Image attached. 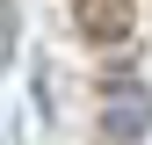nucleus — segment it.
<instances>
[{"label": "nucleus", "mask_w": 152, "mask_h": 145, "mask_svg": "<svg viewBox=\"0 0 152 145\" xmlns=\"http://www.w3.org/2000/svg\"><path fill=\"white\" fill-rule=\"evenodd\" d=\"M72 29L87 44H123L138 29V0H72Z\"/></svg>", "instance_id": "nucleus-1"}, {"label": "nucleus", "mask_w": 152, "mask_h": 145, "mask_svg": "<svg viewBox=\"0 0 152 145\" xmlns=\"http://www.w3.org/2000/svg\"><path fill=\"white\" fill-rule=\"evenodd\" d=\"M145 131H152V94L145 87H116L109 109H102V138L109 145H145Z\"/></svg>", "instance_id": "nucleus-2"}, {"label": "nucleus", "mask_w": 152, "mask_h": 145, "mask_svg": "<svg viewBox=\"0 0 152 145\" xmlns=\"http://www.w3.org/2000/svg\"><path fill=\"white\" fill-rule=\"evenodd\" d=\"M15 58V0H0V65Z\"/></svg>", "instance_id": "nucleus-3"}]
</instances>
